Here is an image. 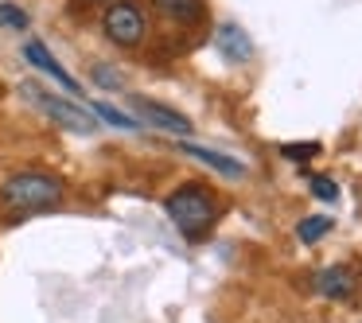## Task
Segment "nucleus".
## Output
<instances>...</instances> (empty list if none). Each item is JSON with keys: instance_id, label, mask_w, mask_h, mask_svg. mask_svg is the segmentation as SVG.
<instances>
[{"instance_id": "nucleus-2", "label": "nucleus", "mask_w": 362, "mask_h": 323, "mask_svg": "<svg viewBox=\"0 0 362 323\" xmlns=\"http://www.w3.org/2000/svg\"><path fill=\"white\" fill-rule=\"evenodd\" d=\"M0 199L12 211H47L63 199V180H55L47 172H16L4 180Z\"/></svg>"}, {"instance_id": "nucleus-10", "label": "nucleus", "mask_w": 362, "mask_h": 323, "mask_svg": "<svg viewBox=\"0 0 362 323\" xmlns=\"http://www.w3.org/2000/svg\"><path fill=\"white\" fill-rule=\"evenodd\" d=\"M160 16L175 20V24H199L206 16V4L203 0H152Z\"/></svg>"}, {"instance_id": "nucleus-16", "label": "nucleus", "mask_w": 362, "mask_h": 323, "mask_svg": "<svg viewBox=\"0 0 362 323\" xmlns=\"http://www.w3.org/2000/svg\"><path fill=\"white\" fill-rule=\"evenodd\" d=\"M94 82H98V86H105V90H117L125 78H121L117 71H110V66H94Z\"/></svg>"}, {"instance_id": "nucleus-3", "label": "nucleus", "mask_w": 362, "mask_h": 323, "mask_svg": "<svg viewBox=\"0 0 362 323\" xmlns=\"http://www.w3.org/2000/svg\"><path fill=\"white\" fill-rule=\"evenodd\" d=\"M28 94V102L35 105L40 113H47L51 121H59L63 129H71V133H94V113L86 110V105H78V102H71V98H59V94H51V90H43V86H35V82H24L20 86Z\"/></svg>"}, {"instance_id": "nucleus-14", "label": "nucleus", "mask_w": 362, "mask_h": 323, "mask_svg": "<svg viewBox=\"0 0 362 323\" xmlns=\"http://www.w3.org/2000/svg\"><path fill=\"white\" fill-rule=\"evenodd\" d=\"M312 195L323 199V203H335V199H339V183L327 180V175H315V180H312Z\"/></svg>"}, {"instance_id": "nucleus-6", "label": "nucleus", "mask_w": 362, "mask_h": 323, "mask_svg": "<svg viewBox=\"0 0 362 323\" xmlns=\"http://www.w3.org/2000/svg\"><path fill=\"white\" fill-rule=\"evenodd\" d=\"M214 47H218L222 59H230V63H250L253 59V40L238 24H222L218 32H214Z\"/></svg>"}, {"instance_id": "nucleus-15", "label": "nucleus", "mask_w": 362, "mask_h": 323, "mask_svg": "<svg viewBox=\"0 0 362 323\" xmlns=\"http://www.w3.org/2000/svg\"><path fill=\"white\" fill-rule=\"evenodd\" d=\"M315 152H320V144H284V148H281V156H288V160H296V164H300V160H308V156H315Z\"/></svg>"}, {"instance_id": "nucleus-11", "label": "nucleus", "mask_w": 362, "mask_h": 323, "mask_svg": "<svg viewBox=\"0 0 362 323\" xmlns=\"http://www.w3.org/2000/svg\"><path fill=\"white\" fill-rule=\"evenodd\" d=\"M335 226V218H327V214H308V218H300V226H296V237L304 245H312V242H320L327 230Z\"/></svg>"}, {"instance_id": "nucleus-4", "label": "nucleus", "mask_w": 362, "mask_h": 323, "mask_svg": "<svg viewBox=\"0 0 362 323\" xmlns=\"http://www.w3.org/2000/svg\"><path fill=\"white\" fill-rule=\"evenodd\" d=\"M102 28H105V40L117 43V47H141L144 32H148V20H144V12L136 8L133 0H117V4L105 8Z\"/></svg>"}, {"instance_id": "nucleus-13", "label": "nucleus", "mask_w": 362, "mask_h": 323, "mask_svg": "<svg viewBox=\"0 0 362 323\" xmlns=\"http://www.w3.org/2000/svg\"><path fill=\"white\" fill-rule=\"evenodd\" d=\"M0 28H12V32H24L28 28V12L16 4H0Z\"/></svg>"}, {"instance_id": "nucleus-12", "label": "nucleus", "mask_w": 362, "mask_h": 323, "mask_svg": "<svg viewBox=\"0 0 362 323\" xmlns=\"http://www.w3.org/2000/svg\"><path fill=\"white\" fill-rule=\"evenodd\" d=\"M90 113H94V117H102V121H110L113 129H141V125H136L133 117H129V113L113 110V105H105V102H98V105H94V110H90Z\"/></svg>"}, {"instance_id": "nucleus-9", "label": "nucleus", "mask_w": 362, "mask_h": 323, "mask_svg": "<svg viewBox=\"0 0 362 323\" xmlns=\"http://www.w3.org/2000/svg\"><path fill=\"white\" fill-rule=\"evenodd\" d=\"M180 152H183V156H191V160H199V164H211L214 172H222V175H242V172H245V168L238 164V160L222 156V152H214V148H203V144L183 141V144H180Z\"/></svg>"}, {"instance_id": "nucleus-5", "label": "nucleus", "mask_w": 362, "mask_h": 323, "mask_svg": "<svg viewBox=\"0 0 362 323\" xmlns=\"http://www.w3.org/2000/svg\"><path fill=\"white\" fill-rule=\"evenodd\" d=\"M133 110H136V117H141L144 125L164 129V133H175V136H187L191 129H195L183 113L168 110V105H156V102H144V98H133Z\"/></svg>"}, {"instance_id": "nucleus-7", "label": "nucleus", "mask_w": 362, "mask_h": 323, "mask_svg": "<svg viewBox=\"0 0 362 323\" xmlns=\"http://www.w3.org/2000/svg\"><path fill=\"white\" fill-rule=\"evenodd\" d=\"M24 59H28V63L35 66V71L51 74V78H55V82H59V86H63V90H71V94H78V82H74L71 74H66L63 66L55 63V55H51V51L43 47L40 40H28V43H24Z\"/></svg>"}, {"instance_id": "nucleus-8", "label": "nucleus", "mask_w": 362, "mask_h": 323, "mask_svg": "<svg viewBox=\"0 0 362 323\" xmlns=\"http://www.w3.org/2000/svg\"><path fill=\"white\" fill-rule=\"evenodd\" d=\"M354 284L358 281H354V273L346 265H331V269H323V273L315 276V288H320L327 300H346L354 292Z\"/></svg>"}, {"instance_id": "nucleus-1", "label": "nucleus", "mask_w": 362, "mask_h": 323, "mask_svg": "<svg viewBox=\"0 0 362 323\" xmlns=\"http://www.w3.org/2000/svg\"><path fill=\"white\" fill-rule=\"evenodd\" d=\"M168 218L187 242H199L214 226V199L199 183H187L175 195H168Z\"/></svg>"}]
</instances>
